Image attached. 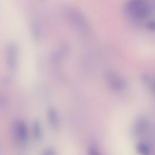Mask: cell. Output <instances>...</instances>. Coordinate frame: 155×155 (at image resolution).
<instances>
[{
	"label": "cell",
	"instance_id": "cell-1",
	"mask_svg": "<svg viewBox=\"0 0 155 155\" xmlns=\"http://www.w3.org/2000/svg\"><path fill=\"white\" fill-rule=\"evenodd\" d=\"M124 10L128 16L137 20L146 19L150 12V5L146 0H129Z\"/></svg>",
	"mask_w": 155,
	"mask_h": 155
},
{
	"label": "cell",
	"instance_id": "cell-8",
	"mask_svg": "<svg viewBox=\"0 0 155 155\" xmlns=\"http://www.w3.org/2000/svg\"><path fill=\"white\" fill-rule=\"evenodd\" d=\"M147 28L151 30H155V20H151L146 24Z\"/></svg>",
	"mask_w": 155,
	"mask_h": 155
},
{
	"label": "cell",
	"instance_id": "cell-2",
	"mask_svg": "<svg viewBox=\"0 0 155 155\" xmlns=\"http://www.w3.org/2000/svg\"><path fill=\"white\" fill-rule=\"evenodd\" d=\"M12 140L18 148H22L27 145L28 134L25 124L21 120H17L13 124L11 130Z\"/></svg>",
	"mask_w": 155,
	"mask_h": 155
},
{
	"label": "cell",
	"instance_id": "cell-5",
	"mask_svg": "<svg viewBox=\"0 0 155 155\" xmlns=\"http://www.w3.org/2000/svg\"><path fill=\"white\" fill-rule=\"evenodd\" d=\"M49 120L51 125L54 128H56L58 125V119L57 114L55 109L51 108L48 112Z\"/></svg>",
	"mask_w": 155,
	"mask_h": 155
},
{
	"label": "cell",
	"instance_id": "cell-11",
	"mask_svg": "<svg viewBox=\"0 0 155 155\" xmlns=\"http://www.w3.org/2000/svg\"><path fill=\"white\" fill-rule=\"evenodd\" d=\"M153 87L154 90L155 91V82L153 84Z\"/></svg>",
	"mask_w": 155,
	"mask_h": 155
},
{
	"label": "cell",
	"instance_id": "cell-6",
	"mask_svg": "<svg viewBox=\"0 0 155 155\" xmlns=\"http://www.w3.org/2000/svg\"><path fill=\"white\" fill-rule=\"evenodd\" d=\"M33 130L35 139L38 140H40L41 138L42 133L40 124L38 120L35 121L34 124Z\"/></svg>",
	"mask_w": 155,
	"mask_h": 155
},
{
	"label": "cell",
	"instance_id": "cell-7",
	"mask_svg": "<svg viewBox=\"0 0 155 155\" xmlns=\"http://www.w3.org/2000/svg\"><path fill=\"white\" fill-rule=\"evenodd\" d=\"M137 148L139 152L143 154H147L149 152L148 147L144 144L139 143L137 145Z\"/></svg>",
	"mask_w": 155,
	"mask_h": 155
},
{
	"label": "cell",
	"instance_id": "cell-3",
	"mask_svg": "<svg viewBox=\"0 0 155 155\" xmlns=\"http://www.w3.org/2000/svg\"><path fill=\"white\" fill-rule=\"evenodd\" d=\"M64 10V16L71 25L81 30L88 29L87 22L81 12L70 7H65Z\"/></svg>",
	"mask_w": 155,
	"mask_h": 155
},
{
	"label": "cell",
	"instance_id": "cell-4",
	"mask_svg": "<svg viewBox=\"0 0 155 155\" xmlns=\"http://www.w3.org/2000/svg\"><path fill=\"white\" fill-rule=\"evenodd\" d=\"M111 87L116 90H120L124 87L123 82L113 74L109 73L107 76Z\"/></svg>",
	"mask_w": 155,
	"mask_h": 155
},
{
	"label": "cell",
	"instance_id": "cell-9",
	"mask_svg": "<svg viewBox=\"0 0 155 155\" xmlns=\"http://www.w3.org/2000/svg\"><path fill=\"white\" fill-rule=\"evenodd\" d=\"M44 154L50 155L54 154V153L53 150L51 148L46 149L44 152Z\"/></svg>",
	"mask_w": 155,
	"mask_h": 155
},
{
	"label": "cell",
	"instance_id": "cell-10",
	"mask_svg": "<svg viewBox=\"0 0 155 155\" xmlns=\"http://www.w3.org/2000/svg\"><path fill=\"white\" fill-rule=\"evenodd\" d=\"M143 80L145 81H148L149 80V77L147 75H145L143 76Z\"/></svg>",
	"mask_w": 155,
	"mask_h": 155
}]
</instances>
